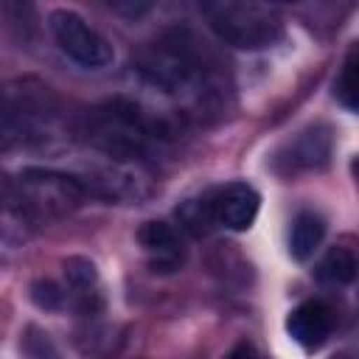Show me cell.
<instances>
[{"label": "cell", "instance_id": "ba28073f", "mask_svg": "<svg viewBox=\"0 0 359 359\" xmlns=\"http://www.w3.org/2000/svg\"><path fill=\"white\" fill-rule=\"evenodd\" d=\"M137 247L151 266V272L168 275L185 264V241L182 230L163 219H149L137 227Z\"/></svg>", "mask_w": 359, "mask_h": 359}, {"label": "cell", "instance_id": "9a60e30c", "mask_svg": "<svg viewBox=\"0 0 359 359\" xmlns=\"http://www.w3.org/2000/svg\"><path fill=\"white\" fill-rule=\"evenodd\" d=\"M334 93H337V98H339V104L345 109H351V112L356 109V95H359V90H356V48L348 50V56H345V62L339 67Z\"/></svg>", "mask_w": 359, "mask_h": 359}, {"label": "cell", "instance_id": "277c9868", "mask_svg": "<svg viewBox=\"0 0 359 359\" xmlns=\"http://www.w3.org/2000/svg\"><path fill=\"white\" fill-rule=\"evenodd\" d=\"M213 36L238 50H264L283 36V14L275 0H196Z\"/></svg>", "mask_w": 359, "mask_h": 359}, {"label": "cell", "instance_id": "9c48e42d", "mask_svg": "<svg viewBox=\"0 0 359 359\" xmlns=\"http://www.w3.org/2000/svg\"><path fill=\"white\" fill-rule=\"evenodd\" d=\"M334 325H337V314L334 309L314 297V300H303L300 306H294L286 317V331L289 337L303 348V351H314L320 348L331 334H334Z\"/></svg>", "mask_w": 359, "mask_h": 359}, {"label": "cell", "instance_id": "2e32d148", "mask_svg": "<svg viewBox=\"0 0 359 359\" xmlns=\"http://www.w3.org/2000/svg\"><path fill=\"white\" fill-rule=\"evenodd\" d=\"M20 143H25L22 129H20V121L14 115V107H11L8 95H6V90H0V151L14 149Z\"/></svg>", "mask_w": 359, "mask_h": 359}, {"label": "cell", "instance_id": "8fae6325", "mask_svg": "<svg viewBox=\"0 0 359 359\" xmlns=\"http://www.w3.org/2000/svg\"><path fill=\"white\" fill-rule=\"evenodd\" d=\"M325 238V219L317 210H300L289 227V252L294 261H309Z\"/></svg>", "mask_w": 359, "mask_h": 359}, {"label": "cell", "instance_id": "7c38bea8", "mask_svg": "<svg viewBox=\"0 0 359 359\" xmlns=\"http://www.w3.org/2000/svg\"><path fill=\"white\" fill-rule=\"evenodd\" d=\"M177 224L182 233L194 236V238H202L208 233L216 230V222H213V213H210V194L202 191L196 196H188L185 202H180L177 208Z\"/></svg>", "mask_w": 359, "mask_h": 359}, {"label": "cell", "instance_id": "5b68a950", "mask_svg": "<svg viewBox=\"0 0 359 359\" xmlns=\"http://www.w3.org/2000/svg\"><path fill=\"white\" fill-rule=\"evenodd\" d=\"M73 174L79 177L90 199H104L115 205H140L151 199L157 191V177L151 171V163L112 157L93 149Z\"/></svg>", "mask_w": 359, "mask_h": 359}, {"label": "cell", "instance_id": "7a4b0ae2", "mask_svg": "<svg viewBox=\"0 0 359 359\" xmlns=\"http://www.w3.org/2000/svg\"><path fill=\"white\" fill-rule=\"evenodd\" d=\"M188 123L177 115L137 98V95H112L81 115V137L93 151L143 160L165 154L168 146Z\"/></svg>", "mask_w": 359, "mask_h": 359}, {"label": "cell", "instance_id": "3957f363", "mask_svg": "<svg viewBox=\"0 0 359 359\" xmlns=\"http://www.w3.org/2000/svg\"><path fill=\"white\" fill-rule=\"evenodd\" d=\"M8 199L31 230L73 216L90 196L73 171L25 165L8 177Z\"/></svg>", "mask_w": 359, "mask_h": 359}, {"label": "cell", "instance_id": "8992f818", "mask_svg": "<svg viewBox=\"0 0 359 359\" xmlns=\"http://www.w3.org/2000/svg\"><path fill=\"white\" fill-rule=\"evenodd\" d=\"M48 31L56 48L79 67L101 70L115 62V50L109 39L73 8H53L48 14Z\"/></svg>", "mask_w": 359, "mask_h": 359}, {"label": "cell", "instance_id": "6da1fadb", "mask_svg": "<svg viewBox=\"0 0 359 359\" xmlns=\"http://www.w3.org/2000/svg\"><path fill=\"white\" fill-rule=\"evenodd\" d=\"M137 98L174 112L185 123L219 112L224 81L216 56L188 28H171L149 42L132 65Z\"/></svg>", "mask_w": 359, "mask_h": 359}, {"label": "cell", "instance_id": "5bb4252c", "mask_svg": "<svg viewBox=\"0 0 359 359\" xmlns=\"http://www.w3.org/2000/svg\"><path fill=\"white\" fill-rule=\"evenodd\" d=\"M28 294H31V303L42 311H62L67 306V289L59 286L56 280H48V278L34 280Z\"/></svg>", "mask_w": 359, "mask_h": 359}, {"label": "cell", "instance_id": "30bf717a", "mask_svg": "<svg viewBox=\"0 0 359 359\" xmlns=\"http://www.w3.org/2000/svg\"><path fill=\"white\" fill-rule=\"evenodd\" d=\"M331 149H334L331 129L325 123H314L297 132V137L286 143V149L280 151V165L286 174L314 171L331 160Z\"/></svg>", "mask_w": 359, "mask_h": 359}, {"label": "cell", "instance_id": "e0dca14e", "mask_svg": "<svg viewBox=\"0 0 359 359\" xmlns=\"http://www.w3.org/2000/svg\"><path fill=\"white\" fill-rule=\"evenodd\" d=\"M98 3L126 22H137V20L149 17L154 8V0H98Z\"/></svg>", "mask_w": 359, "mask_h": 359}, {"label": "cell", "instance_id": "52a82bcc", "mask_svg": "<svg viewBox=\"0 0 359 359\" xmlns=\"http://www.w3.org/2000/svg\"><path fill=\"white\" fill-rule=\"evenodd\" d=\"M210 194V213L216 227L244 233L252 227L258 210H261V196L250 182H227L219 188H208Z\"/></svg>", "mask_w": 359, "mask_h": 359}, {"label": "cell", "instance_id": "4fadbf2b", "mask_svg": "<svg viewBox=\"0 0 359 359\" xmlns=\"http://www.w3.org/2000/svg\"><path fill=\"white\" fill-rule=\"evenodd\" d=\"M356 275V255L351 247H331L320 264H317V280L328 283V286H348Z\"/></svg>", "mask_w": 359, "mask_h": 359}]
</instances>
